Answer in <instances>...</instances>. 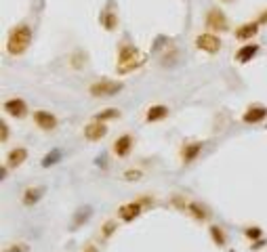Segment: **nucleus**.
Returning <instances> with one entry per match:
<instances>
[{"instance_id": "1", "label": "nucleus", "mask_w": 267, "mask_h": 252, "mask_svg": "<svg viewBox=\"0 0 267 252\" xmlns=\"http://www.w3.org/2000/svg\"><path fill=\"white\" fill-rule=\"evenodd\" d=\"M32 42V27L25 25V23H19L11 30L9 34V40H7V51L11 55H23L27 51V47H30Z\"/></svg>"}, {"instance_id": "2", "label": "nucleus", "mask_w": 267, "mask_h": 252, "mask_svg": "<svg viewBox=\"0 0 267 252\" xmlns=\"http://www.w3.org/2000/svg\"><path fill=\"white\" fill-rule=\"evenodd\" d=\"M143 63V57L139 55V49L133 45H122L118 51V74H129Z\"/></svg>"}, {"instance_id": "3", "label": "nucleus", "mask_w": 267, "mask_h": 252, "mask_svg": "<svg viewBox=\"0 0 267 252\" xmlns=\"http://www.w3.org/2000/svg\"><path fill=\"white\" fill-rule=\"evenodd\" d=\"M89 91L93 97H114L122 91V84L116 80H97L95 84H91Z\"/></svg>"}, {"instance_id": "4", "label": "nucleus", "mask_w": 267, "mask_h": 252, "mask_svg": "<svg viewBox=\"0 0 267 252\" xmlns=\"http://www.w3.org/2000/svg\"><path fill=\"white\" fill-rule=\"evenodd\" d=\"M206 25H208L213 32H217V34L227 32V27H230L225 13H223L221 9H217V7H215V9H210V11L206 13Z\"/></svg>"}, {"instance_id": "5", "label": "nucleus", "mask_w": 267, "mask_h": 252, "mask_svg": "<svg viewBox=\"0 0 267 252\" xmlns=\"http://www.w3.org/2000/svg\"><path fill=\"white\" fill-rule=\"evenodd\" d=\"M196 47L208 55H215L221 51V38L217 34H200L196 38Z\"/></svg>"}, {"instance_id": "6", "label": "nucleus", "mask_w": 267, "mask_h": 252, "mask_svg": "<svg viewBox=\"0 0 267 252\" xmlns=\"http://www.w3.org/2000/svg\"><path fill=\"white\" fill-rule=\"evenodd\" d=\"M34 122L40 131H53L55 126H57V118H55L51 111H45V109H38L36 114H34Z\"/></svg>"}, {"instance_id": "7", "label": "nucleus", "mask_w": 267, "mask_h": 252, "mask_svg": "<svg viewBox=\"0 0 267 252\" xmlns=\"http://www.w3.org/2000/svg\"><path fill=\"white\" fill-rule=\"evenodd\" d=\"M5 111L9 116H13V118H25V114H27V103L23 101V99H9L7 103H5Z\"/></svg>"}, {"instance_id": "8", "label": "nucleus", "mask_w": 267, "mask_h": 252, "mask_svg": "<svg viewBox=\"0 0 267 252\" xmlns=\"http://www.w3.org/2000/svg\"><path fill=\"white\" fill-rule=\"evenodd\" d=\"M105 133H107V129H105V124H103V122L93 120L91 124L84 126V137H87L89 141H99V139L105 137Z\"/></svg>"}, {"instance_id": "9", "label": "nucleus", "mask_w": 267, "mask_h": 252, "mask_svg": "<svg viewBox=\"0 0 267 252\" xmlns=\"http://www.w3.org/2000/svg\"><path fill=\"white\" fill-rule=\"evenodd\" d=\"M141 208H143V204L141 202H129V204H124V206H120V210H118V217L122 219V221H133V219H137L139 215H141Z\"/></svg>"}, {"instance_id": "10", "label": "nucleus", "mask_w": 267, "mask_h": 252, "mask_svg": "<svg viewBox=\"0 0 267 252\" xmlns=\"http://www.w3.org/2000/svg\"><path fill=\"white\" fill-rule=\"evenodd\" d=\"M259 34V21H246L236 30V38L238 40H250L252 36Z\"/></svg>"}, {"instance_id": "11", "label": "nucleus", "mask_w": 267, "mask_h": 252, "mask_svg": "<svg viewBox=\"0 0 267 252\" xmlns=\"http://www.w3.org/2000/svg\"><path fill=\"white\" fill-rule=\"evenodd\" d=\"M25 160H27V149L25 147H15V149L9 151L7 164H9V168H19Z\"/></svg>"}, {"instance_id": "12", "label": "nucleus", "mask_w": 267, "mask_h": 252, "mask_svg": "<svg viewBox=\"0 0 267 252\" xmlns=\"http://www.w3.org/2000/svg\"><path fill=\"white\" fill-rule=\"evenodd\" d=\"M131 149H133V137H131V135H122L120 139H116L114 151H116V156H118V158L129 156V151H131Z\"/></svg>"}, {"instance_id": "13", "label": "nucleus", "mask_w": 267, "mask_h": 252, "mask_svg": "<svg viewBox=\"0 0 267 252\" xmlns=\"http://www.w3.org/2000/svg\"><path fill=\"white\" fill-rule=\"evenodd\" d=\"M202 147H204V143H200V141H196V143H187V145L183 147V151H181V158H183V162H185V164H192L196 158L200 156Z\"/></svg>"}, {"instance_id": "14", "label": "nucleus", "mask_w": 267, "mask_h": 252, "mask_svg": "<svg viewBox=\"0 0 267 252\" xmlns=\"http://www.w3.org/2000/svg\"><path fill=\"white\" fill-rule=\"evenodd\" d=\"M263 118H267V109L265 107H250L246 114L242 116V120L246 122V124H257V122H261Z\"/></svg>"}, {"instance_id": "15", "label": "nucleus", "mask_w": 267, "mask_h": 252, "mask_svg": "<svg viewBox=\"0 0 267 252\" xmlns=\"http://www.w3.org/2000/svg\"><path fill=\"white\" fill-rule=\"evenodd\" d=\"M168 116V107L166 105H151L145 114V120L147 122H160Z\"/></svg>"}, {"instance_id": "16", "label": "nucleus", "mask_w": 267, "mask_h": 252, "mask_svg": "<svg viewBox=\"0 0 267 252\" xmlns=\"http://www.w3.org/2000/svg\"><path fill=\"white\" fill-rule=\"evenodd\" d=\"M99 21L103 23V27H105V30H109V32H114L116 27H118V17H116V13L111 11V9H105V11L101 13Z\"/></svg>"}, {"instance_id": "17", "label": "nucleus", "mask_w": 267, "mask_h": 252, "mask_svg": "<svg viewBox=\"0 0 267 252\" xmlns=\"http://www.w3.org/2000/svg\"><path fill=\"white\" fill-rule=\"evenodd\" d=\"M257 51H259V47H257V45H246V47H242L240 51L236 53V61H240V63H248V61L257 55Z\"/></svg>"}, {"instance_id": "18", "label": "nucleus", "mask_w": 267, "mask_h": 252, "mask_svg": "<svg viewBox=\"0 0 267 252\" xmlns=\"http://www.w3.org/2000/svg\"><path fill=\"white\" fill-rule=\"evenodd\" d=\"M42 193H45V189H42V187H30V189L23 193V204H25V206L36 204V202L42 198Z\"/></svg>"}, {"instance_id": "19", "label": "nucleus", "mask_w": 267, "mask_h": 252, "mask_svg": "<svg viewBox=\"0 0 267 252\" xmlns=\"http://www.w3.org/2000/svg\"><path fill=\"white\" fill-rule=\"evenodd\" d=\"M116 118H120V109H116V107H107V109H101L99 114L95 116V120L97 122H107V120H116Z\"/></svg>"}, {"instance_id": "20", "label": "nucleus", "mask_w": 267, "mask_h": 252, "mask_svg": "<svg viewBox=\"0 0 267 252\" xmlns=\"http://www.w3.org/2000/svg\"><path fill=\"white\" fill-rule=\"evenodd\" d=\"M187 210L192 213V217H194L196 221H206V210H204L198 202H189V204H187Z\"/></svg>"}, {"instance_id": "21", "label": "nucleus", "mask_w": 267, "mask_h": 252, "mask_svg": "<svg viewBox=\"0 0 267 252\" xmlns=\"http://www.w3.org/2000/svg\"><path fill=\"white\" fill-rule=\"evenodd\" d=\"M210 235H213V242H215L217 246H223V244H225V233H223L221 227L213 225V227H210Z\"/></svg>"}, {"instance_id": "22", "label": "nucleus", "mask_w": 267, "mask_h": 252, "mask_svg": "<svg viewBox=\"0 0 267 252\" xmlns=\"http://www.w3.org/2000/svg\"><path fill=\"white\" fill-rule=\"evenodd\" d=\"M59 160H61V151H59V149H55L53 153H49V156L42 158V166L49 168V166H53L55 162H59Z\"/></svg>"}, {"instance_id": "23", "label": "nucleus", "mask_w": 267, "mask_h": 252, "mask_svg": "<svg viewBox=\"0 0 267 252\" xmlns=\"http://www.w3.org/2000/svg\"><path fill=\"white\" fill-rule=\"evenodd\" d=\"M261 235H263V231H261L259 227H250V229H246V237H248V240H259Z\"/></svg>"}, {"instance_id": "24", "label": "nucleus", "mask_w": 267, "mask_h": 252, "mask_svg": "<svg viewBox=\"0 0 267 252\" xmlns=\"http://www.w3.org/2000/svg\"><path fill=\"white\" fill-rule=\"evenodd\" d=\"M141 177H143L141 171H126V173H124V179H129V181H131V179H141Z\"/></svg>"}, {"instance_id": "25", "label": "nucleus", "mask_w": 267, "mask_h": 252, "mask_svg": "<svg viewBox=\"0 0 267 252\" xmlns=\"http://www.w3.org/2000/svg\"><path fill=\"white\" fill-rule=\"evenodd\" d=\"M5 252H27V246H25V244H17V246L5 248Z\"/></svg>"}, {"instance_id": "26", "label": "nucleus", "mask_w": 267, "mask_h": 252, "mask_svg": "<svg viewBox=\"0 0 267 252\" xmlns=\"http://www.w3.org/2000/svg\"><path fill=\"white\" fill-rule=\"evenodd\" d=\"M0 131H3V135H0V141H7V139H9V126H7V122H3V124H0Z\"/></svg>"}, {"instance_id": "27", "label": "nucleus", "mask_w": 267, "mask_h": 252, "mask_svg": "<svg viewBox=\"0 0 267 252\" xmlns=\"http://www.w3.org/2000/svg\"><path fill=\"white\" fill-rule=\"evenodd\" d=\"M111 231H114V223L109 221V223H105V225H103V233H105V235H109Z\"/></svg>"}, {"instance_id": "28", "label": "nucleus", "mask_w": 267, "mask_h": 252, "mask_svg": "<svg viewBox=\"0 0 267 252\" xmlns=\"http://www.w3.org/2000/svg\"><path fill=\"white\" fill-rule=\"evenodd\" d=\"M259 23H267V11H263L259 15Z\"/></svg>"}, {"instance_id": "29", "label": "nucleus", "mask_w": 267, "mask_h": 252, "mask_svg": "<svg viewBox=\"0 0 267 252\" xmlns=\"http://www.w3.org/2000/svg\"><path fill=\"white\" fill-rule=\"evenodd\" d=\"M84 252H99V250H97L95 246H87V248H84Z\"/></svg>"}, {"instance_id": "30", "label": "nucleus", "mask_w": 267, "mask_h": 252, "mask_svg": "<svg viewBox=\"0 0 267 252\" xmlns=\"http://www.w3.org/2000/svg\"><path fill=\"white\" fill-rule=\"evenodd\" d=\"M225 3H232V0H225Z\"/></svg>"}]
</instances>
